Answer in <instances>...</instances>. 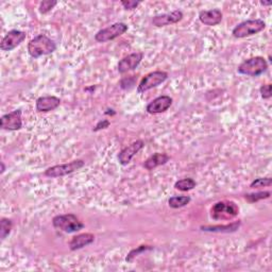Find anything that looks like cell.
Segmentation results:
<instances>
[{
  "mask_svg": "<svg viewBox=\"0 0 272 272\" xmlns=\"http://www.w3.org/2000/svg\"><path fill=\"white\" fill-rule=\"evenodd\" d=\"M57 50V44L45 34H39L28 44V52L33 59L49 56Z\"/></svg>",
  "mask_w": 272,
  "mask_h": 272,
  "instance_id": "obj_1",
  "label": "cell"
},
{
  "mask_svg": "<svg viewBox=\"0 0 272 272\" xmlns=\"http://www.w3.org/2000/svg\"><path fill=\"white\" fill-rule=\"evenodd\" d=\"M268 69V63L263 57H253L245 60L237 68V72L248 77H260Z\"/></svg>",
  "mask_w": 272,
  "mask_h": 272,
  "instance_id": "obj_2",
  "label": "cell"
},
{
  "mask_svg": "<svg viewBox=\"0 0 272 272\" xmlns=\"http://www.w3.org/2000/svg\"><path fill=\"white\" fill-rule=\"evenodd\" d=\"M266 28V24L262 20H248L238 24L232 31V35L235 39H245L255 35Z\"/></svg>",
  "mask_w": 272,
  "mask_h": 272,
  "instance_id": "obj_3",
  "label": "cell"
},
{
  "mask_svg": "<svg viewBox=\"0 0 272 272\" xmlns=\"http://www.w3.org/2000/svg\"><path fill=\"white\" fill-rule=\"evenodd\" d=\"M53 228L65 233H76L84 229V225L74 214L58 215L52 219Z\"/></svg>",
  "mask_w": 272,
  "mask_h": 272,
  "instance_id": "obj_4",
  "label": "cell"
},
{
  "mask_svg": "<svg viewBox=\"0 0 272 272\" xmlns=\"http://www.w3.org/2000/svg\"><path fill=\"white\" fill-rule=\"evenodd\" d=\"M239 213L238 206L233 201H219L212 207V218L214 220H230Z\"/></svg>",
  "mask_w": 272,
  "mask_h": 272,
  "instance_id": "obj_5",
  "label": "cell"
},
{
  "mask_svg": "<svg viewBox=\"0 0 272 272\" xmlns=\"http://www.w3.org/2000/svg\"><path fill=\"white\" fill-rule=\"evenodd\" d=\"M84 166H85V162L83 159H75V161H71L66 164L56 165L47 168L44 173L48 178H60V177H64V175L74 173L83 168Z\"/></svg>",
  "mask_w": 272,
  "mask_h": 272,
  "instance_id": "obj_6",
  "label": "cell"
},
{
  "mask_svg": "<svg viewBox=\"0 0 272 272\" xmlns=\"http://www.w3.org/2000/svg\"><path fill=\"white\" fill-rule=\"evenodd\" d=\"M167 79H168V74L166 71H162V70L152 71L141 79V81L137 86V93L138 94L146 93L158 85H161Z\"/></svg>",
  "mask_w": 272,
  "mask_h": 272,
  "instance_id": "obj_7",
  "label": "cell"
},
{
  "mask_svg": "<svg viewBox=\"0 0 272 272\" xmlns=\"http://www.w3.org/2000/svg\"><path fill=\"white\" fill-rule=\"evenodd\" d=\"M128 31V25L124 23H116L111 25L95 34V40L98 43H105L112 40H115Z\"/></svg>",
  "mask_w": 272,
  "mask_h": 272,
  "instance_id": "obj_8",
  "label": "cell"
},
{
  "mask_svg": "<svg viewBox=\"0 0 272 272\" xmlns=\"http://www.w3.org/2000/svg\"><path fill=\"white\" fill-rule=\"evenodd\" d=\"M22 110H15L5 114L0 118V128L3 130L8 131H17L23 128V119H22Z\"/></svg>",
  "mask_w": 272,
  "mask_h": 272,
  "instance_id": "obj_9",
  "label": "cell"
},
{
  "mask_svg": "<svg viewBox=\"0 0 272 272\" xmlns=\"http://www.w3.org/2000/svg\"><path fill=\"white\" fill-rule=\"evenodd\" d=\"M26 32L21 30H11L0 43V49L3 51H12L26 40Z\"/></svg>",
  "mask_w": 272,
  "mask_h": 272,
  "instance_id": "obj_10",
  "label": "cell"
},
{
  "mask_svg": "<svg viewBox=\"0 0 272 272\" xmlns=\"http://www.w3.org/2000/svg\"><path fill=\"white\" fill-rule=\"evenodd\" d=\"M145 147V142L142 140L138 139L136 141H133L132 143H130L129 146L125 147L124 149H122L119 154H118V161L119 164H121L122 166H126L131 162V159L143 148Z\"/></svg>",
  "mask_w": 272,
  "mask_h": 272,
  "instance_id": "obj_11",
  "label": "cell"
},
{
  "mask_svg": "<svg viewBox=\"0 0 272 272\" xmlns=\"http://www.w3.org/2000/svg\"><path fill=\"white\" fill-rule=\"evenodd\" d=\"M184 17L183 12L180 10H174L171 13H167V14H159L154 16L152 19V24L155 27H165L168 25H172V24H177L179 22H181Z\"/></svg>",
  "mask_w": 272,
  "mask_h": 272,
  "instance_id": "obj_12",
  "label": "cell"
},
{
  "mask_svg": "<svg viewBox=\"0 0 272 272\" xmlns=\"http://www.w3.org/2000/svg\"><path fill=\"white\" fill-rule=\"evenodd\" d=\"M142 58H143L142 52H134V53L124 57L123 59L119 61L118 65H117L118 72L122 75L130 70H134L140 64Z\"/></svg>",
  "mask_w": 272,
  "mask_h": 272,
  "instance_id": "obj_13",
  "label": "cell"
},
{
  "mask_svg": "<svg viewBox=\"0 0 272 272\" xmlns=\"http://www.w3.org/2000/svg\"><path fill=\"white\" fill-rule=\"evenodd\" d=\"M172 104V98L167 95L159 96V97L153 99L146 107L147 113L149 114H161L166 112Z\"/></svg>",
  "mask_w": 272,
  "mask_h": 272,
  "instance_id": "obj_14",
  "label": "cell"
},
{
  "mask_svg": "<svg viewBox=\"0 0 272 272\" xmlns=\"http://www.w3.org/2000/svg\"><path fill=\"white\" fill-rule=\"evenodd\" d=\"M61 104V99L56 96H44L37 100L35 107L40 113H47L58 108Z\"/></svg>",
  "mask_w": 272,
  "mask_h": 272,
  "instance_id": "obj_15",
  "label": "cell"
},
{
  "mask_svg": "<svg viewBox=\"0 0 272 272\" xmlns=\"http://www.w3.org/2000/svg\"><path fill=\"white\" fill-rule=\"evenodd\" d=\"M222 12L219 9H212V10H205L201 11L199 13V21L205 25V26H210L214 27L217 26L221 23L222 21Z\"/></svg>",
  "mask_w": 272,
  "mask_h": 272,
  "instance_id": "obj_16",
  "label": "cell"
},
{
  "mask_svg": "<svg viewBox=\"0 0 272 272\" xmlns=\"http://www.w3.org/2000/svg\"><path fill=\"white\" fill-rule=\"evenodd\" d=\"M94 241H95V235L92 233L79 234V235L72 237V239L69 243V249L71 251L80 250L84 247L92 245L94 243Z\"/></svg>",
  "mask_w": 272,
  "mask_h": 272,
  "instance_id": "obj_17",
  "label": "cell"
},
{
  "mask_svg": "<svg viewBox=\"0 0 272 272\" xmlns=\"http://www.w3.org/2000/svg\"><path fill=\"white\" fill-rule=\"evenodd\" d=\"M169 159H170V157L168 154L156 152V153L152 154L150 157H148L142 166L145 167V169H147V170H153L156 167L167 164L169 162Z\"/></svg>",
  "mask_w": 272,
  "mask_h": 272,
  "instance_id": "obj_18",
  "label": "cell"
},
{
  "mask_svg": "<svg viewBox=\"0 0 272 272\" xmlns=\"http://www.w3.org/2000/svg\"><path fill=\"white\" fill-rule=\"evenodd\" d=\"M242 222L235 221L227 226H202L201 230L203 232H211V233H232L236 232L241 228Z\"/></svg>",
  "mask_w": 272,
  "mask_h": 272,
  "instance_id": "obj_19",
  "label": "cell"
},
{
  "mask_svg": "<svg viewBox=\"0 0 272 272\" xmlns=\"http://www.w3.org/2000/svg\"><path fill=\"white\" fill-rule=\"evenodd\" d=\"M190 200L191 199L189 196H174L168 200V205L171 207V209L177 210L186 206L190 202Z\"/></svg>",
  "mask_w": 272,
  "mask_h": 272,
  "instance_id": "obj_20",
  "label": "cell"
},
{
  "mask_svg": "<svg viewBox=\"0 0 272 272\" xmlns=\"http://www.w3.org/2000/svg\"><path fill=\"white\" fill-rule=\"evenodd\" d=\"M197 183L194 179L191 178H186L179 180L174 183V188L178 189L180 191H189L191 189H194L196 187Z\"/></svg>",
  "mask_w": 272,
  "mask_h": 272,
  "instance_id": "obj_21",
  "label": "cell"
},
{
  "mask_svg": "<svg viewBox=\"0 0 272 272\" xmlns=\"http://www.w3.org/2000/svg\"><path fill=\"white\" fill-rule=\"evenodd\" d=\"M13 227V222L11 219L8 218H2L0 220V238L2 241H5V239L10 235Z\"/></svg>",
  "mask_w": 272,
  "mask_h": 272,
  "instance_id": "obj_22",
  "label": "cell"
},
{
  "mask_svg": "<svg viewBox=\"0 0 272 272\" xmlns=\"http://www.w3.org/2000/svg\"><path fill=\"white\" fill-rule=\"evenodd\" d=\"M270 191H260V193H254V194H247L245 195V199L250 203H255L258 201L268 199L270 198Z\"/></svg>",
  "mask_w": 272,
  "mask_h": 272,
  "instance_id": "obj_23",
  "label": "cell"
},
{
  "mask_svg": "<svg viewBox=\"0 0 272 272\" xmlns=\"http://www.w3.org/2000/svg\"><path fill=\"white\" fill-rule=\"evenodd\" d=\"M153 248L152 247H150V246H139V247H137L136 249H133L129 254H128V257L125 258V261L126 262H132L133 261V259L134 258H136V257H138V255L140 254V253H142V252H146V251H149V250H152Z\"/></svg>",
  "mask_w": 272,
  "mask_h": 272,
  "instance_id": "obj_24",
  "label": "cell"
},
{
  "mask_svg": "<svg viewBox=\"0 0 272 272\" xmlns=\"http://www.w3.org/2000/svg\"><path fill=\"white\" fill-rule=\"evenodd\" d=\"M272 184V179L271 178H259L255 179L251 184L250 188H262V187H269Z\"/></svg>",
  "mask_w": 272,
  "mask_h": 272,
  "instance_id": "obj_25",
  "label": "cell"
},
{
  "mask_svg": "<svg viewBox=\"0 0 272 272\" xmlns=\"http://www.w3.org/2000/svg\"><path fill=\"white\" fill-rule=\"evenodd\" d=\"M57 5H58V2H56V0H44V2L40 4V12L42 14H47L48 12H50Z\"/></svg>",
  "mask_w": 272,
  "mask_h": 272,
  "instance_id": "obj_26",
  "label": "cell"
},
{
  "mask_svg": "<svg viewBox=\"0 0 272 272\" xmlns=\"http://www.w3.org/2000/svg\"><path fill=\"white\" fill-rule=\"evenodd\" d=\"M136 82V79L135 76H131V77H128V78H123L121 81H120V87L124 90L128 89H131L132 87H134Z\"/></svg>",
  "mask_w": 272,
  "mask_h": 272,
  "instance_id": "obj_27",
  "label": "cell"
},
{
  "mask_svg": "<svg viewBox=\"0 0 272 272\" xmlns=\"http://www.w3.org/2000/svg\"><path fill=\"white\" fill-rule=\"evenodd\" d=\"M260 93L263 99H270L271 98V84H265L262 85L260 88Z\"/></svg>",
  "mask_w": 272,
  "mask_h": 272,
  "instance_id": "obj_28",
  "label": "cell"
},
{
  "mask_svg": "<svg viewBox=\"0 0 272 272\" xmlns=\"http://www.w3.org/2000/svg\"><path fill=\"white\" fill-rule=\"evenodd\" d=\"M121 5L125 10H134L140 5V3L135 2V0H123V2H121Z\"/></svg>",
  "mask_w": 272,
  "mask_h": 272,
  "instance_id": "obj_29",
  "label": "cell"
},
{
  "mask_svg": "<svg viewBox=\"0 0 272 272\" xmlns=\"http://www.w3.org/2000/svg\"><path fill=\"white\" fill-rule=\"evenodd\" d=\"M111 124V122L107 120V119H103V120H100L97 124H96V126L93 129V131L97 132L99 130H102V129H106V128H108V125Z\"/></svg>",
  "mask_w": 272,
  "mask_h": 272,
  "instance_id": "obj_30",
  "label": "cell"
},
{
  "mask_svg": "<svg viewBox=\"0 0 272 272\" xmlns=\"http://www.w3.org/2000/svg\"><path fill=\"white\" fill-rule=\"evenodd\" d=\"M261 5H263V6H271L272 3L271 2H261Z\"/></svg>",
  "mask_w": 272,
  "mask_h": 272,
  "instance_id": "obj_31",
  "label": "cell"
},
{
  "mask_svg": "<svg viewBox=\"0 0 272 272\" xmlns=\"http://www.w3.org/2000/svg\"><path fill=\"white\" fill-rule=\"evenodd\" d=\"M5 170H6L5 164H4V163H2V173H4V172H5Z\"/></svg>",
  "mask_w": 272,
  "mask_h": 272,
  "instance_id": "obj_32",
  "label": "cell"
}]
</instances>
